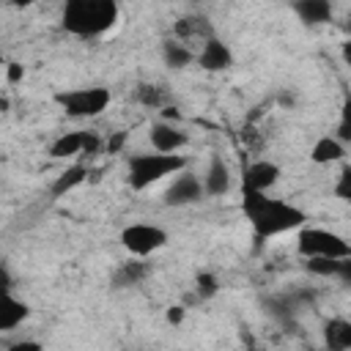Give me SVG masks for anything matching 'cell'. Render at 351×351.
Returning a JSON list of instances; mask_svg holds the SVG:
<instances>
[{
  "label": "cell",
  "instance_id": "obj_1",
  "mask_svg": "<svg viewBox=\"0 0 351 351\" xmlns=\"http://www.w3.org/2000/svg\"><path fill=\"white\" fill-rule=\"evenodd\" d=\"M241 214L247 217L258 239H274L299 230L307 222V214L299 206L274 197L269 192H252V189H241Z\"/></svg>",
  "mask_w": 351,
  "mask_h": 351
},
{
  "label": "cell",
  "instance_id": "obj_2",
  "mask_svg": "<svg viewBox=\"0 0 351 351\" xmlns=\"http://www.w3.org/2000/svg\"><path fill=\"white\" fill-rule=\"evenodd\" d=\"M60 22L71 36L93 38L107 33L118 22V3L115 0H63Z\"/></svg>",
  "mask_w": 351,
  "mask_h": 351
},
{
  "label": "cell",
  "instance_id": "obj_3",
  "mask_svg": "<svg viewBox=\"0 0 351 351\" xmlns=\"http://www.w3.org/2000/svg\"><path fill=\"white\" fill-rule=\"evenodd\" d=\"M189 167V159L178 154H165V151H137L126 162V181L134 192H145L148 186L176 176L178 170Z\"/></svg>",
  "mask_w": 351,
  "mask_h": 351
},
{
  "label": "cell",
  "instance_id": "obj_4",
  "mask_svg": "<svg viewBox=\"0 0 351 351\" xmlns=\"http://www.w3.org/2000/svg\"><path fill=\"white\" fill-rule=\"evenodd\" d=\"M110 101H112V93L104 85H82V88H66L55 93V104L69 118H77V121L99 118L110 107Z\"/></svg>",
  "mask_w": 351,
  "mask_h": 351
},
{
  "label": "cell",
  "instance_id": "obj_5",
  "mask_svg": "<svg viewBox=\"0 0 351 351\" xmlns=\"http://www.w3.org/2000/svg\"><path fill=\"white\" fill-rule=\"evenodd\" d=\"M296 252L302 258H351V244L329 228H313L304 222L296 233Z\"/></svg>",
  "mask_w": 351,
  "mask_h": 351
},
{
  "label": "cell",
  "instance_id": "obj_6",
  "mask_svg": "<svg viewBox=\"0 0 351 351\" xmlns=\"http://www.w3.org/2000/svg\"><path fill=\"white\" fill-rule=\"evenodd\" d=\"M121 247L134 258H148L167 244V230L154 222H132L118 236Z\"/></svg>",
  "mask_w": 351,
  "mask_h": 351
},
{
  "label": "cell",
  "instance_id": "obj_7",
  "mask_svg": "<svg viewBox=\"0 0 351 351\" xmlns=\"http://www.w3.org/2000/svg\"><path fill=\"white\" fill-rule=\"evenodd\" d=\"M203 197H206L203 195V178H197V173H192L189 167H184L176 176H170V184L165 189V203L167 206L184 208V206L200 203Z\"/></svg>",
  "mask_w": 351,
  "mask_h": 351
},
{
  "label": "cell",
  "instance_id": "obj_8",
  "mask_svg": "<svg viewBox=\"0 0 351 351\" xmlns=\"http://www.w3.org/2000/svg\"><path fill=\"white\" fill-rule=\"evenodd\" d=\"M148 143L154 151H165V154H178L189 145V134L181 129V123H167V121H154L148 126Z\"/></svg>",
  "mask_w": 351,
  "mask_h": 351
},
{
  "label": "cell",
  "instance_id": "obj_9",
  "mask_svg": "<svg viewBox=\"0 0 351 351\" xmlns=\"http://www.w3.org/2000/svg\"><path fill=\"white\" fill-rule=\"evenodd\" d=\"M195 63L203 69V71H228L233 66V52L230 47L214 33L211 38H206L200 44V49L195 52Z\"/></svg>",
  "mask_w": 351,
  "mask_h": 351
},
{
  "label": "cell",
  "instance_id": "obj_10",
  "mask_svg": "<svg viewBox=\"0 0 351 351\" xmlns=\"http://www.w3.org/2000/svg\"><path fill=\"white\" fill-rule=\"evenodd\" d=\"M282 170L277 162L271 159H255L244 167V176H241V189H252V192H269L277 181H280Z\"/></svg>",
  "mask_w": 351,
  "mask_h": 351
},
{
  "label": "cell",
  "instance_id": "obj_11",
  "mask_svg": "<svg viewBox=\"0 0 351 351\" xmlns=\"http://www.w3.org/2000/svg\"><path fill=\"white\" fill-rule=\"evenodd\" d=\"M27 318H30L27 302H22V299L11 291V285H0V335L19 329Z\"/></svg>",
  "mask_w": 351,
  "mask_h": 351
},
{
  "label": "cell",
  "instance_id": "obj_12",
  "mask_svg": "<svg viewBox=\"0 0 351 351\" xmlns=\"http://www.w3.org/2000/svg\"><path fill=\"white\" fill-rule=\"evenodd\" d=\"M211 36H214V27H211V22H208L206 16H200V14L181 16V19L173 25V38L184 41L192 52H197L200 44H203L206 38H211Z\"/></svg>",
  "mask_w": 351,
  "mask_h": 351
},
{
  "label": "cell",
  "instance_id": "obj_13",
  "mask_svg": "<svg viewBox=\"0 0 351 351\" xmlns=\"http://www.w3.org/2000/svg\"><path fill=\"white\" fill-rule=\"evenodd\" d=\"M230 181H233V178H230L228 162H225L219 154H214V156L208 159L206 173H203V195H208V197H222V195H228Z\"/></svg>",
  "mask_w": 351,
  "mask_h": 351
},
{
  "label": "cell",
  "instance_id": "obj_14",
  "mask_svg": "<svg viewBox=\"0 0 351 351\" xmlns=\"http://www.w3.org/2000/svg\"><path fill=\"white\" fill-rule=\"evenodd\" d=\"M346 156H348V145L335 134L318 137L310 148V162L313 165H335V162H346Z\"/></svg>",
  "mask_w": 351,
  "mask_h": 351
},
{
  "label": "cell",
  "instance_id": "obj_15",
  "mask_svg": "<svg viewBox=\"0 0 351 351\" xmlns=\"http://www.w3.org/2000/svg\"><path fill=\"white\" fill-rule=\"evenodd\" d=\"M88 176H90V167L82 165V162H74V165H69L63 173L55 176V181L49 184V195H52V197H66V195L74 192L80 184H85Z\"/></svg>",
  "mask_w": 351,
  "mask_h": 351
},
{
  "label": "cell",
  "instance_id": "obj_16",
  "mask_svg": "<svg viewBox=\"0 0 351 351\" xmlns=\"http://www.w3.org/2000/svg\"><path fill=\"white\" fill-rule=\"evenodd\" d=\"M82 145H85V129L60 132L49 143V156L52 159H77V156H82Z\"/></svg>",
  "mask_w": 351,
  "mask_h": 351
},
{
  "label": "cell",
  "instance_id": "obj_17",
  "mask_svg": "<svg viewBox=\"0 0 351 351\" xmlns=\"http://www.w3.org/2000/svg\"><path fill=\"white\" fill-rule=\"evenodd\" d=\"M324 346L332 351H348L351 348V321L346 315H335L324 324Z\"/></svg>",
  "mask_w": 351,
  "mask_h": 351
},
{
  "label": "cell",
  "instance_id": "obj_18",
  "mask_svg": "<svg viewBox=\"0 0 351 351\" xmlns=\"http://www.w3.org/2000/svg\"><path fill=\"white\" fill-rule=\"evenodd\" d=\"M293 11L304 25H324L332 19V0H296Z\"/></svg>",
  "mask_w": 351,
  "mask_h": 351
},
{
  "label": "cell",
  "instance_id": "obj_19",
  "mask_svg": "<svg viewBox=\"0 0 351 351\" xmlns=\"http://www.w3.org/2000/svg\"><path fill=\"white\" fill-rule=\"evenodd\" d=\"M307 261V271H313L315 277H348L351 271V258H304Z\"/></svg>",
  "mask_w": 351,
  "mask_h": 351
},
{
  "label": "cell",
  "instance_id": "obj_20",
  "mask_svg": "<svg viewBox=\"0 0 351 351\" xmlns=\"http://www.w3.org/2000/svg\"><path fill=\"white\" fill-rule=\"evenodd\" d=\"M145 274H148L145 258H134V255H132L129 261H123V263L115 269L112 280H115L118 288H129V285H140V282L145 280Z\"/></svg>",
  "mask_w": 351,
  "mask_h": 351
},
{
  "label": "cell",
  "instance_id": "obj_21",
  "mask_svg": "<svg viewBox=\"0 0 351 351\" xmlns=\"http://www.w3.org/2000/svg\"><path fill=\"white\" fill-rule=\"evenodd\" d=\"M162 60L170 69H186V66L195 63V52L178 38H165L162 41Z\"/></svg>",
  "mask_w": 351,
  "mask_h": 351
},
{
  "label": "cell",
  "instance_id": "obj_22",
  "mask_svg": "<svg viewBox=\"0 0 351 351\" xmlns=\"http://www.w3.org/2000/svg\"><path fill=\"white\" fill-rule=\"evenodd\" d=\"M137 101H140L143 107L159 110L162 104H167V93H165V88H159V85H140V88H137Z\"/></svg>",
  "mask_w": 351,
  "mask_h": 351
},
{
  "label": "cell",
  "instance_id": "obj_23",
  "mask_svg": "<svg viewBox=\"0 0 351 351\" xmlns=\"http://www.w3.org/2000/svg\"><path fill=\"white\" fill-rule=\"evenodd\" d=\"M195 291H197V296H200V299H208V296H214V293L219 291V285H217V277H214V274H208V271L197 274V280H195Z\"/></svg>",
  "mask_w": 351,
  "mask_h": 351
},
{
  "label": "cell",
  "instance_id": "obj_24",
  "mask_svg": "<svg viewBox=\"0 0 351 351\" xmlns=\"http://www.w3.org/2000/svg\"><path fill=\"white\" fill-rule=\"evenodd\" d=\"M335 195H337L340 200H348V197H351V167H348L346 162H343V170H340V176H337Z\"/></svg>",
  "mask_w": 351,
  "mask_h": 351
},
{
  "label": "cell",
  "instance_id": "obj_25",
  "mask_svg": "<svg viewBox=\"0 0 351 351\" xmlns=\"http://www.w3.org/2000/svg\"><path fill=\"white\" fill-rule=\"evenodd\" d=\"M5 82L8 85H16V82H22L25 80V66L22 63H16V60H5Z\"/></svg>",
  "mask_w": 351,
  "mask_h": 351
},
{
  "label": "cell",
  "instance_id": "obj_26",
  "mask_svg": "<svg viewBox=\"0 0 351 351\" xmlns=\"http://www.w3.org/2000/svg\"><path fill=\"white\" fill-rule=\"evenodd\" d=\"M123 145H126V132H112L107 140H104V154H121L123 151Z\"/></svg>",
  "mask_w": 351,
  "mask_h": 351
},
{
  "label": "cell",
  "instance_id": "obj_27",
  "mask_svg": "<svg viewBox=\"0 0 351 351\" xmlns=\"http://www.w3.org/2000/svg\"><path fill=\"white\" fill-rule=\"evenodd\" d=\"M159 121L181 123V110H178V107H173V104H162V107H159Z\"/></svg>",
  "mask_w": 351,
  "mask_h": 351
},
{
  "label": "cell",
  "instance_id": "obj_28",
  "mask_svg": "<svg viewBox=\"0 0 351 351\" xmlns=\"http://www.w3.org/2000/svg\"><path fill=\"white\" fill-rule=\"evenodd\" d=\"M165 318H167V324H170V326H178V324L186 318V307H184V304H173V307H167Z\"/></svg>",
  "mask_w": 351,
  "mask_h": 351
},
{
  "label": "cell",
  "instance_id": "obj_29",
  "mask_svg": "<svg viewBox=\"0 0 351 351\" xmlns=\"http://www.w3.org/2000/svg\"><path fill=\"white\" fill-rule=\"evenodd\" d=\"M5 5H14V8H27V5H33L36 0H3Z\"/></svg>",
  "mask_w": 351,
  "mask_h": 351
},
{
  "label": "cell",
  "instance_id": "obj_30",
  "mask_svg": "<svg viewBox=\"0 0 351 351\" xmlns=\"http://www.w3.org/2000/svg\"><path fill=\"white\" fill-rule=\"evenodd\" d=\"M8 110V99H0V112H5Z\"/></svg>",
  "mask_w": 351,
  "mask_h": 351
},
{
  "label": "cell",
  "instance_id": "obj_31",
  "mask_svg": "<svg viewBox=\"0 0 351 351\" xmlns=\"http://www.w3.org/2000/svg\"><path fill=\"white\" fill-rule=\"evenodd\" d=\"M3 66H5V52L0 49V69H3Z\"/></svg>",
  "mask_w": 351,
  "mask_h": 351
}]
</instances>
